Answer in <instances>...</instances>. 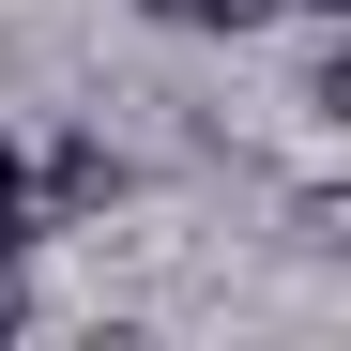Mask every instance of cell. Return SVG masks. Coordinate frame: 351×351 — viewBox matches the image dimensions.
Masks as SVG:
<instances>
[{
	"label": "cell",
	"instance_id": "5",
	"mask_svg": "<svg viewBox=\"0 0 351 351\" xmlns=\"http://www.w3.org/2000/svg\"><path fill=\"white\" fill-rule=\"evenodd\" d=\"M275 16H321V31H336V16H351V0H275Z\"/></svg>",
	"mask_w": 351,
	"mask_h": 351
},
{
	"label": "cell",
	"instance_id": "3",
	"mask_svg": "<svg viewBox=\"0 0 351 351\" xmlns=\"http://www.w3.org/2000/svg\"><path fill=\"white\" fill-rule=\"evenodd\" d=\"M46 229H31V153H16V123H0V260H31Z\"/></svg>",
	"mask_w": 351,
	"mask_h": 351
},
{
	"label": "cell",
	"instance_id": "4",
	"mask_svg": "<svg viewBox=\"0 0 351 351\" xmlns=\"http://www.w3.org/2000/svg\"><path fill=\"white\" fill-rule=\"evenodd\" d=\"M0 336H31V290H16V260H0Z\"/></svg>",
	"mask_w": 351,
	"mask_h": 351
},
{
	"label": "cell",
	"instance_id": "2",
	"mask_svg": "<svg viewBox=\"0 0 351 351\" xmlns=\"http://www.w3.org/2000/svg\"><path fill=\"white\" fill-rule=\"evenodd\" d=\"M138 16H153V31H184V46H245L275 0H138Z\"/></svg>",
	"mask_w": 351,
	"mask_h": 351
},
{
	"label": "cell",
	"instance_id": "1",
	"mask_svg": "<svg viewBox=\"0 0 351 351\" xmlns=\"http://www.w3.org/2000/svg\"><path fill=\"white\" fill-rule=\"evenodd\" d=\"M123 199H138V168L107 153L92 123H77V138H46V168H31V229H92V214H123Z\"/></svg>",
	"mask_w": 351,
	"mask_h": 351
}]
</instances>
